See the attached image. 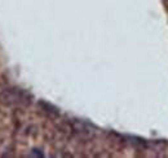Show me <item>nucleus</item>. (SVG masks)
<instances>
[{"label": "nucleus", "instance_id": "f257e3e1", "mask_svg": "<svg viewBox=\"0 0 168 158\" xmlns=\"http://www.w3.org/2000/svg\"><path fill=\"white\" fill-rule=\"evenodd\" d=\"M0 103L4 105H26L30 103V97L19 89L5 88L0 90Z\"/></svg>", "mask_w": 168, "mask_h": 158}, {"label": "nucleus", "instance_id": "f03ea898", "mask_svg": "<svg viewBox=\"0 0 168 158\" xmlns=\"http://www.w3.org/2000/svg\"><path fill=\"white\" fill-rule=\"evenodd\" d=\"M71 129H72V131L76 132L78 135L83 136V138H91V136H93L92 129L89 127L87 123H84L81 121H74L71 123Z\"/></svg>", "mask_w": 168, "mask_h": 158}]
</instances>
